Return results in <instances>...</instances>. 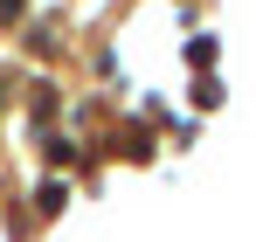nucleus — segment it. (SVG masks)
Here are the masks:
<instances>
[{
    "label": "nucleus",
    "mask_w": 256,
    "mask_h": 242,
    "mask_svg": "<svg viewBox=\"0 0 256 242\" xmlns=\"http://www.w3.org/2000/svg\"><path fill=\"white\" fill-rule=\"evenodd\" d=\"M21 7H28V0H0V21H14V14H21Z\"/></svg>",
    "instance_id": "f257e3e1"
}]
</instances>
